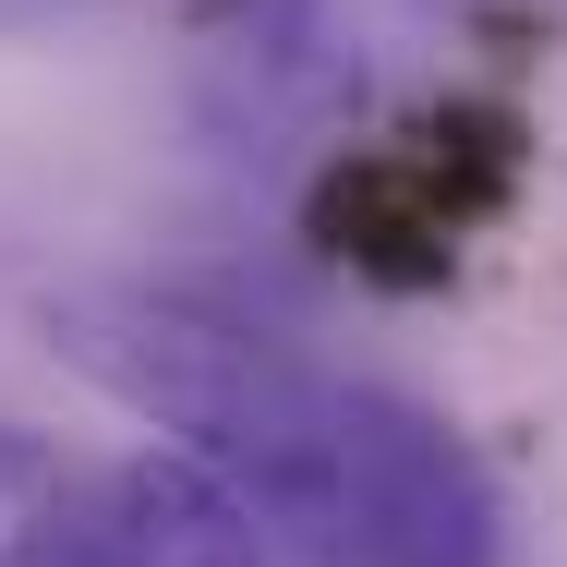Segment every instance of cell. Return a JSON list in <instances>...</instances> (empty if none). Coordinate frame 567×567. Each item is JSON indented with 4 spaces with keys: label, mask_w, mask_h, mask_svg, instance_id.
Segmentation results:
<instances>
[{
    "label": "cell",
    "mask_w": 567,
    "mask_h": 567,
    "mask_svg": "<svg viewBox=\"0 0 567 567\" xmlns=\"http://www.w3.org/2000/svg\"><path fill=\"white\" fill-rule=\"evenodd\" d=\"M0 567H266V532L169 447L85 458L0 423Z\"/></svg>",
    "instance_id": "3957f363"
},
{
    "label": "cell",
    "mask_w": 567,
    "mask_h": 567,
    "mask_svg": "<svg viewBox=\"0 0 567 567\" xmlns=\"http://www.w3.org/2000/svg\"><path fill=\"white\" fill-rule=\"evenodd\" d=\"M519 169H532V121L507 97H447L411 133H362L315 169L302 229L315 254L374 278V290H435L458 278V254L519 206Z\"/></svg>",
    "instance_id": "7a4b0ae2"
},
{
    "label": "cell",
    "mask_w": 567,
    "mask_h": 567,
    "mask_svg": "<svg viewBox=\"0 0 567 567\" xmlns=\"http://www.w3.org/2000/svg\"><path fill=\"white\" fill-rule=\"evenodd\" d=\"M37 327L302 567H507V495L435 399L169 278H61Z\"/></svg>",
    "instance_id": "6da1fadb"
}]
</instances>
